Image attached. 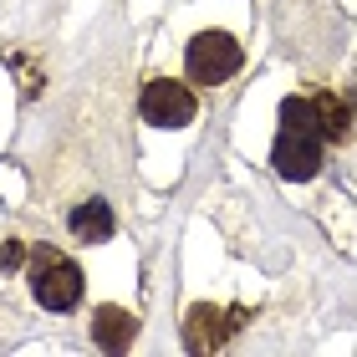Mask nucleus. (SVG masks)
Masks as SVG:
<instances>
[{
  "instance_id": "39448f33",
  "label": "nucleus",
  "mask_w": 357,
  "mask_h": 357,
  "mask_svg": "<svg viewBox=\"0 0 357 357\" xmlns=\"http://www.w3.org/2000/svg\"><path fill=\"white\" fill-rule=\"evenodd\" d=\"M240 321H245V312H220V306L199 301V306H189V317H184V347L189 352H209V347H220Z\"/></svg>"
},
{
  "instance_id": "1a4fd4ad",
  "label": "nucleus",
  "mask_w": 357,
  "mask_h": 357,
  "mask_svg": "<svg viewBox=\"0 0 357 357\" xmlns=\"http://www.w3.org/2000/svg\"><path fill=\"white\" fill-rule=\"evenodd\" d=\"M21 261H26V245H21V240H6V245H0V266H6V271H15Z\"/></svg>"
},
{
  "instance_id": "0eeeda50",
  "label": "nucleus",
  "mask_w": 357,
  "mask_h": 357,
  "mask_svg": "<svg viewBox=\"0 0 357 357\" xmlns=\"http://www.w3.org/2000/svg\"><path fill=\"white\" fill-rule=\"evenodd\" d=\"M67 225H72V235H77V240H87V245H102V240H112V230H118V220H112L107 199H87V204H77L72 215H67Z\"/></svg>"
},
{
  "instance_id": "f257e3e1",
  "label": "nucleus",
  "mask_w": 357,
  "mask_h": 357,
  "mask_svg": "<svg viewBox=\"0 0 357 357\" xmlns=\"http://www.w3.org/2000/svg\"><path fill=\"white\" fill-rule=\"evenodd\" d=\"M321 153H327V133H321L317 102L312 97H286L281 102V133H275V174L291 178V184H306V178L321 174Z\"/></svg>"
},
{
  "instance_id": "20e7f679",
  "label": "nucleus",
  "mask_w": 357,
  "mask_h": 357,
  "mask_svg": "<svg viewBox=\"0 0 357 357\" xmlns=\"http://www.w3.org/2000/svg\"><path fill=\"white\" fill-rule=\"evenodd\" d=\"M138 112H143L153 128H189L199 107H194V92H189L184 82H174V77H158V82L143 87Z\"/></svg>"
},
{
  "instance_id": "6e6552de",
  "label": "nucleus",
  "mask_w": 357,
  "mask_h": 357,
  "mask_svg": "<svg viewBox=\"0 0 357 357\" xmlns=\"http://www.w3.org/2000/svg\"><path fill=\"white\" fill-rule=\"evenodd\" d=\"M317 102V118H321V133H327L332 143H342V138H352V118H357V102L347 92H321V97H312Z\"/></svg>"
},
{
  "instance_id": "7ed1b4c3",
  "label": "nucleus",
  "mask_w": 357,
  "mask_h": 357,
  "mask_svg": "<svg viewBox=\"0 0 357 357\" xmlns=\"http://www.w3.org/2000/svg\"><path fill=\"white\" fill-rule=\"evenodd\" d=\"M31 291L46 312H72L82 301V271H77L61 250H36V266H31Z\"/></svg>"
},
{
  "instance_id": "423d86ee",
  "label": "nucleus",
  "mask_w": 357,
  "mask_h": 357,
  "mask_svg": "<svg viewBox=\"0 0 357 357\" xmlns=\"http://www.w3.org/2000/svg\"><path fill=\"white\" fill-rule=\"evenodd\" d=\"M92 337H97V347H102V352H123V347L138 337V317L123 312V306H97Z\"/></svg>"
},
{
  "instance_id": "f03ea898",
  "label": "nucleus",
  "mask_w": 357,
  "mask_h": 357,
  "mask_svg": "<svg viewBox=\"0 0 357 357\" xmlns=\"http://www.w3.org/2000/svg\"><path fill=\"white\" fill-rule=\"evenodd\" d=\"M240 61H245V52H240V41L230 36V31H199V36L189 41L184 52V67L199 87H220L230 82V77L240 72Z\"/></svg>"
}]
</instances>
